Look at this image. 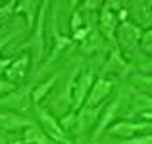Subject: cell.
<instances>
[{
	"instance_id": "4",
	"label": "cell",
	"mask_w": 152,
	"mask_h": 144,
	"mask_svg": "<svg viewBox=\"0 0 152 144\" xmlns=\"http://www.w3.org/2000/svg\"><path fill=\"white\" fill-rule=\"evenodd\" d=\"M118 39H119V42H121L123 48H133L142 39V33L137 25H133V23H129V21H123L121 27L118 29Z\"/></svg>"
},
{
	"instance_id": "14",
	"label": "cell",
	"mask_w": 152,
	"mask_h": 144,
	"mask_svg": "<svg viewBox=\"0 0 152 144\" xmlns=\"http://www.w3.org/2000/svg\"><path fill=\"white\" fill-rule=\"evenodd\" d=\"M14 89H15L14 83H10V81H2V79H0V94L14 92Z\"/></svg>"
},
{
	"instance_id": "10",
	"label": "cell",
	"mask_w": 152,
	"mask_h": 144,
	"mask_svg": "<svg viewBox=\"0 0 152 144\" xmlns=\"http://www.w3.org/2000/svg\"><path fill=\"white\" fill-rule=\"evenodd\" d=\"M54 83H56V77H50L48 81L41 83V85H39L37 89L33 90V94H31V100H33V104H39V102H41V100L50 92V89L54 87Z\"/></svg>"
},
{
	"instance_id": "9",
	"label": "cell",
	"mask_w": 152,
	"mask_h": 144,
	"mask_svg": "<svg viewBox=\"0 0 152 144\" xmlns=\"http://www.w3.org/2000/svg\"><path fill=\"white\" fill-rule=\"evenodd\" d=\"M52 140L39 127H27L23 133V144H50Z\"/></svg>"
},
{
	"instance_id": "6",
	"label": "cell",
	"mask_w": 152,
	"mask_h": 144,
	"mask_svg": "<svg viewBox=\"0 0 152 144\" xmlns=\"http://www.w3.org/2000/svg\"><path fill=\"white\" fill-rule=\"evenodd\" d=\"M27 67H29V56L23 54L21 58H18L15 62H12L10 65L6 67V79L10 83H15V81H21L27 73Z\"/></svg>"
},
{
	"instance_id": "18",
	"label": "cell",
	"mask_w": 152,
	"mask_h": 144,
	"mask_svg": "<svg viewBox=\"0 0 152 144\" xmlns=\"http://www.w3.org/2000/svg\"><path fill=\"white\" fill-rule=\"evenodd\" d=\"M98 6H100V4H93V2H87V4H85L87 10H93V8H98Z\"/></svg>"
},
{
	"instance_id": "13",
	"label": "cell",
	"mask_w": 152,
	"mask_h": 144,
	"mask_svg": "<svg viewBox=\"0 0 152 144\" xmlns=\"http://www.w3.org/2000/svg\"><path fill=\"white\" fill-rule=\"evenodd\" d=\"M125 144H152V135H145V137H137V138H131Z\"/></svg>"
},
{
	"instance_id": "15",
	"label": "cell",
	"mask_w": 152,
	"mask_h": 144,
	"mask_svg": "<svg viewBox=\"0 0 152 144\" xmlns=\"http://www.w3.org/2000/svg\"><path fill=\"white\" fill-rule=\"evenodd\" d=\"M142 46H145V50H152V29L148 31V33L142 35Z\"/></svg>"
},
{
	"instance_id": "2",
	"label": "cell",
	"mask_w": 152,
	"mask_h": 144,
	"mask_svg": "<svg viewBox=\"0 0 152 144\" xmlns=\"http://www.w3.org/2000/svg\"><path fill=\"white\" fill-rule=\"evenodd\" d=\"M93 85H94V73H93V71H87L85 75L79 77V81L75 83L73 92H71V104H73V110H77L79 106H83V102H85L87 94L91 92Z\"/></svg>"
},
{
	"instance_id": "1",
	"label": "cell",
	"mask_w": 152,
	"mask_h": 144,
	"mask_svg": "<svg viewBox=\"0 0 152 144\" xmlns=\"http://www.w3.org/2000/svg\"><path fill=\"white\" fill-rule=\"evenodd\" d=\"M37 115H39V119H41V123H42L45 135L50 138L52 142H56V144H69L66 133H64V129H62V125H60V121H56V119L52 117V115L48 113V110L37 108Z\"/></svg>"
},
{
	"instance_id": "3",
	"label": "cell",
	"mask_w": 152,
	"mask_h": 144,
	"mask_svg": "<svg viewBox=\"0 0 152 144\" xmlns=\"http://www.w3.org/2000/svg\"><path fill=\"white\" fill-rule=\"evenodd\" d=\"M112 87H114V83H112V81H106V79H98V81L94 83V87L91 89L89 96H87V104H85V108H87V110H93V108H96L98 104H100L102 100L106 98V96H110Z\"/></svg>"
},
{
	"instance_id": "19",
	"label": "cell",
	"mask_w": 152,
	"mask_h": 144,
	"mask_svg": "<svg viewBox=\"0 0 152 144\" xmlns=\"http://www.w3.org/2000/svg\"><path fill=\"white\" fill-rule=\"evenodd\" d=\"M142 117H145V119H150V121H152V111H142Z\"/></svg>"
},
{
	"instance_id": "12",
	"label": "cell",
	"mask_w": 152,
	"mask_h": 144,
	"mask_svg": "<svg viewBox=\"0 0 152 144\" xmlns=\"http://www.w3.org/2000/svg\"><path fill=\"white\" fill-rule=\"evenodd\" d=\"M15 12H25L29 17H27V23H29V27L33 25V21H35V4L33 2H23V4H19L18 8H15Z\"/></svg>"
},
{
	"instance_id": "11",
	"label": "cell",
	"mask_w": 152,
	"mask_h": 144,
	"mask_svg": "<svg viewBox=\"0 0 152 144\" xmlns=\"http://www.w3.org/2000/svg\"><path fill=\"white\" fill-rule=\"evenodd\" d=\"M114 27H115V14L110 12V8H104V12H102V31L108 37H112Z\"/></svg>"
},
{
	"instance_id": "16",
	"label": "cell",
	"mask_w": 152,
	"mask_h": 144,
	"mask_svg": "<svg viewBox=\"0 0 152 144\" xmlns=\"http://www.w3.org/2000/svg\"><path fill=\"white\" fill-rule=\"evenodd\" d=\"M81 14H79V12H75L73 14V17H71V29L73 31H79V27H81Z\"/></svg>"
},
{
	"instance_id": "17",
	"label": "cell",
	"mask_w": 152,
	"mask_h": 144,
	"mask_svg": "<svg viewBox=\"0 0 152 144\" xmlns=\"http://www.w3.org/2000/svg\"><path fill=\"white\" fill-rule=\"evenodd\" d=\"M141 83L145 87H150V89H152V75H142V77H141Z\"/></svg>"
},
{
	"instance_id": "20",
	"label": "cell",
	"mask_w": 152,
	"mask_h": 144,
	"mask_svg": "<svg viewBox=\"0 0 152 144\" xmlns=\"http://www.w3.org/2000/svg\"><path fill=\"white\" fill-rule=\"evenodd\" d=\"M10 39H12V37H8V39H4V41H0V50H2V48H4V46H6V42H8V41H10Z\"/></svg>"
},
{
	"instance_id": "5",
	"label": "cell",
	"mask_w": 152,
	"mask_h": 144,
	"mask_svg": "<svg viewBox=\"0 0 152 144\" xmlns=\"http://www.w3.org/2000/svg\"><path fill=\"white\" fill-rule=\"evenodd\" d=\"M29 92L31 89H25V90H19V92H12L8 98L0 100V104H4L6 108L10 110H18V111H25L27 108L31 106V100H29Z\"/></svg>"
},
{
	"instance_id": "7",
	"label": "cell",
	"mask_w": 152,
	"mask_h": 144,
	"mask_svg": "<svg viewBox=\"0 0 152 144\" xmlns=\"http://www.w3.org/2000/svg\"><path fill=\"white\" fill-rule=\"evenodd\" d=\"M146 127H148V123H131V121H121L118 123V125H112L110 129H108V133L114 135V137H133V135H137L139 131H145Z\"/></svg>"
},
{
	"instance_id": "8",
	"label": "cell",
	"mask_w": 152,
	"mask_h": 144,
	"mask_svg": "<svg viewBox=\"0 0 152 144\" xmlns=\"http://www.w3.org/2000/svg\"><path fill=\"white\" fill-rule=\"evenodd\" d=\"M118 106H119V100H114V102L110 104V106L104 110V115H102V119H100V123H98V127H96V131H94V138H98L100 135L104 133V131L108 129V125H110V121L115 117V113H118Z\"/></svg>"
},
{
	"instance_id": "21",
	"label": "cell",
	"mask_w": 152,
	"mask_h": 144,
	"mask_svg": "<svg viewBox=\"0 0 152 144\" xmlns=\"http://www.w3.org/2000/svg\"><path fill=\"white\" fill-rule=\"evenodd\" d=\"M12 144H23V140H19V142H18V140H15V142H12Z\"/></svg>"
}]
</instances>
